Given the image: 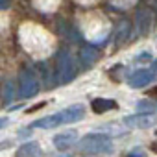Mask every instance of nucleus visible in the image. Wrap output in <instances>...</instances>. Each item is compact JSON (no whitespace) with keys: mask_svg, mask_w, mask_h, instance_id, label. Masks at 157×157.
Returning <instances> with one entry per match:
<instances>
[{"mask_svg":"<svg viewBox=\"0 0 157 157\" xmlns=\"http://www.w3.org/2000/svg\"><path fill=\"white\" fill-rule=\"evenodd\" d=\"M78 74V63L76 57L67 50L61 48L56 54V68H54V80L57 85H67L70 83Z\"/></svg>","mask_w":157,"mask_h":157,"instance_id":"obj_2","label":"nucleus"},{"mask_svg":"<svg viewBox=\"0 0 157 157\" xmlns=\"http://www.w3.org/2000/svg\"><path fill=\"white\" fill-rule=\"evenodd\" d=\"M151 70H153V72H157V59L151 63Z\"/></svg>","mask_w":157,"mask_h":157,"instance_id":"obj_22","label":"nucleus"},{"mask_svg":"<svg viewBox=\"0 0 157 157\" xmlns=\"http://www.w3.org/2000/svg\"><path fill=\"white\" fill-rule=\"evenodd\" d=\"M151 94H157V87H155V89H153V91H151Z\"/></svg>","mask_w":157,"mask_h":157,"instance_id":"obj_23","label":"nucleus"},{"mask_svg":"<svg viewBox=\"0 0 157 157\" xmlns=\"http://www.w3.org/2000/svg\"><path fill=\"white\" fill-rule=\"evenodd\" d=\"M155 78H157V72H153L151 68H139L128 78V85L131 89H142L148 83L155 82Z\"/></svg>","mask_w":157,"mask_h":157,"instance_id":"obj_5","label":"nucleus"},{"mask_svg":"<svg viewBox=\"0 0 157 157\" xmlns=\"http://www.w3.org/2000/svg\"><path fill=\"white\" fill-rule=\"evenodd\" d=\"M117 107H118V104H117L115 100H111V98H94V100L91 102V109H93V113H96V115L107 113V111L117 109Z\"/></svg>","mask_w":157,"mask_h":157,"instance_id":"obj_11","label":"nucleus"},{"mask_svg":"<svg viewBox=\"0 0 157 157\" xmlns=\"http://www.w3.org/2000/svg\"><path fill=\"white\" fill-rule=\"evenodd\" d=\"M37 67H39V72H41V76H43V82H44V83H48L46 87H52V85L56 83L54 76H52L54 68H50L46 61H39V63H37Z\"/></svg>","mask_w":157,"mask_h":157,"instance_id":"obj_13","label":"nucleus"},{"mask_svg":"<svg viewBox=\"0 0 157 157\" xmlns=\"http://www.w3.org/2000/svg\"><path fill=\"white\" fill-rule=\"evenodd\" d=\"M151 150H153V151H155V153H157V139H155V140H153V142H151Z\"/></svg>","mask_w":157,"mask_h":157,"instance_id":"obj_21","label":"nucleus"},{"mask_svg":"<svg viewBox=\"0 0 157 157\" xmlns=\"http://www.w3.org/2000/svg\"><path fill=\"white\" fill-rule=\"evenodd\" d=\"M10 146H11L10 140H0V150H6V148H10Z\"/></svg>","mask_w":157,"mask_h":157,"instance_id":"obj_19","label":"nucleus"},{"mask_svg":"<svg viewBox=\"0 0 157 157\" xmlns=\"http://www.w3.org/2000/svg\"><path fill=\"white\" fill-rule=\"evenodd\" d=\"M15 94H17V91H15V82H6L4 83V104L6 105H10L13 100H15Z\"/></svg>","mask_w":157,"mask_h":157,"instance_id":"obj_15","label":"nucleus"},{"mask_svg":"<svg viewBox=\"0 0 157 157\" xmlns=\"http://www.w3.org/2000/svg\"><path fill=\"white\" fill-rule=\"evenodd\" d=\"M150 59H151L150 52H142L140 56H137V61H150Z\"/></svg>","mask_w":157,"mask_h":157,"instance_id":"obj_16","label":"nucleus"},{"mask_svg":"<svg viewBox=\"0 0 157 157\" xmlns=\"http://www.w3.org/2000/svg\"><path fill=\"white\" fill-rule=\"evenodd\" d=\"M17 157H44L39 142H24L17 150Z\"/></svg>","mask_w":157,"mask_h":157,"instance_id":"obj_12","label":"nucleus"},{"mask_svg":"<svg viewBox=\"0 0 157 157\" xmlns=\"http://www.w3.org/2000/svg\"><path fill=\"white\" fill-rule=\"evenodd\" d=\"M78 148H80V151L89 155H104L113 150V140L105 133H89L80 140Z\"/></svg>","mask_w":157,"mask_h":157,"instance_id":"obj_3","label":"nucleus"},{"mask_svg":"<svg viewBox=\"0 0 157 157\" xmlns=\"http://www.w3.org/2000/svg\"><path fill=\"white\" fill-rule=\"evenodd\" d=\"M8 124H10V118L8 117H0V129H4Z\"/></svg>","mask_w":157,"mask_h":157,"instance_id":"obj_17","label":"nucleus"},{"mask_svg":"<svg viewBox=\"0 0 157 157\" xmlns=\"http://www.w3.org/2000/svg\"><path fill=\"white\" fill-rule=\"evenodd\" d=\"M151 26H153V11L150 8L137 10V13H135V28H137V33L144 37V35H148L151 32Z\"/></svg>","mask_w":157,"mask_h":157,"instance_id":"obj_6","label":"nucleus"},{"mask_svg":"<svg viewBox=\"0 0 157 157\" xmlns=\"http://www.w3.org/2000/svg\"><path fill=\"white\" fill-rule=\"evenodd\" d=\"M155 122H157L155 115H142V113L129 115V117L124 118V124L128 128H133V129H146V128L155 126Z\"/></svg>","mask_w":157,"mask_h":157,"instance_id":"obj_7","label":"nucleus"},{"mask_svg":"<svg viewBox=\"0 0 157 157\" xmlns=\"http://www.w3.org/2000/svg\"><path fill=\"white\" fill-rule=\"evenodd\" d=\"M126 157H146V155H144V153H142L140 150H135V151H131V153H128Z\"/></svg>","mask_w":157,"mask_h":157,"instance_id":"obj_18","label":"nucleus"},{"mask_svg":"<svg viewBox=\"0 0 157 157\" xmlns=\"http://www.w3.org/2000/svg\"><path fill=\"white\" fill-rule=\"evenodd\" d=\"M10 8V0H0V10H8Z\"/></svg>","mask_w":157,"mask_h":157,"instance_id":"obj_20","label":"nucleus"},{"mask_svg":"<svg viewBox=\"0 0 157 157\" xmlns=\"http://www.w3.org/2000/svg\"><path fill=\"white\" fill-rule=\"evenodd\" d=\"M155 10H157V2H155Z\"/></svg>","mask_w":157,"mask_h":157,"instance_id":"obj_24","label":"nucleus"},{"mask_svg":"<svg viewBox=\"0 0 157 157\" xmlns=\"http://www.w3.org/2000/svg\"><path fill=\"white\" fill-rule=\"evenodd\" d=\"M98 57H100L98 48H94V46H91V44H87V46H83V48L80 50V61H82V65H83L85 68L93 67V65L98 61Z\"/></svg>","mask_w":157,"mask_h":157,"instance_id":"obj_10","label":"nucleus"},{"mask_svg":"<svg viewBox=\"0 0 157 157\" xmlns=\"http://www.w3.org/2000/svg\"><path fill=\"white\" fill-rule=\"evenodd\" d=\"M83 117H85V107L80 105V104H74V105H68V107L54 113V115H48V117H43V118L33 120L28 128L30 129H35V128L52 129V128H57V126H63V124L80 122V120H83Z\"/></svg>","mask_w":157,"mask_h":157,"instance_id":"obj_1","label":"nucleus"},{"mask_svg":"<svg viewBox=\"0 0 157 157\" xmlns=\"http://www.w3.org/2000/svg\"><path fill=\"white\" fill-rule=\"evenodd\" d=\"M131 41V22L120 21L115 28V46H122Z\"/></svg>","mask_w":157,"mask_h":157,"instance_id":"obj_8","label":"nucleus"},{"mask_svg":"<svg viewBox=\"0 0 157 157\" xmlns=\"http://www.w3.org/2000/svg\"><path fill=\"white\" fill-rule=\"evenodd\" d=\"M76 140H78V133H76V131L57 133V135L52 139V142H54V146H56L57 150H68V148H72V146L76 144Z\"/></svg>","mask_w":157,"mask_h":157,"instance_id":"obj_9","label":"nucleus"},{"mask_svg":"<svg viewBox=\"0 0 157 157\" xmlns=\"http://www.w3.org/2000/svg\"><path fill=\"white\" fill-rule=\"evenodd\" d=\"M19 98H32L41 91L39 78L35 74V68L30 65H24L19 72Z\"/></svg>","mask_w":157,"mask_h":157,"instance_id":"obj_4","label":"nucleus"},{"mask_svg":"<svg viewBox=\"0 0 157 157\" xmlns=\"http://www.w3.org/2000/svg\"><path fill=\"white\" fill-rule=\"evenodd\" d=\"M137 111L142 115H155L157 113V104L151 100H140L137 104Z\"/></svg>","mask_w":157,"mask_h":157,"instance_id":"obj_14","label":"nucleus"}]
</instances>
